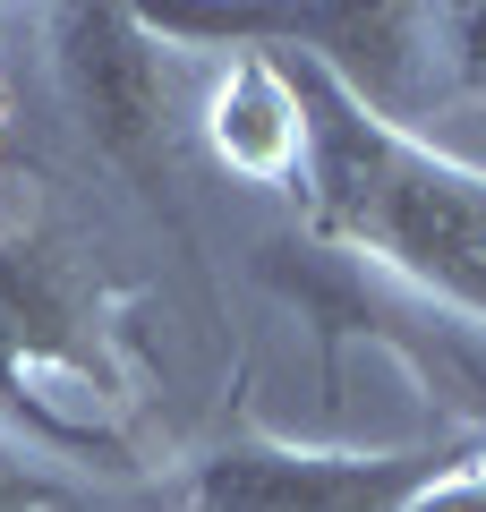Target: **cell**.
<instances>
[{"instance_id": "obj_3", "label": "cell", "mask_w": 486, "mask_h": 512, "mask_svg": "<svg viewBox=\"0 0 486 512\" xmlns=\"http://www.w3.org/2000/svg\"><path fill=\"white\" fill-rule=\"evenodd\" d=\"M461 436L393 444V453H342V444H290L231 419L222 444H205L180 470V512H410Z\"/></svg>"}, {"instance_id": "obj_2", "label": "cell", "mask_w": 486, "mask_h": 512, "mask_svg": "<svg viewBox=\"0 0 486 512\" xmlns=\"http://www.w3.org/2000/svg\"><path fill=\"white\" fill-rule=\"evenodd\" d=\"M0 436L77 470L145 461L137 299L60 222L0 214Z\"/></svg>"}, {"instance_id": "obj_1", "label": "cell", "mask_w": 486, "mask_h": 512, "mask_svg": "<svg viewBox=\"0 0 486 512\" xmlns=\"http://www.w3.org/2000/svg\"><path fill=\"white\" fill-rule=\"evenodd\" d=\"M273 60L290 69V94L307 120V180H299L307 248L350 256L376 282H393L401 299L452 316L486 342V171L376 120L316 60L290 52Z\"/></svg>"}, {"instance_id": "obj_5", "label": "cell", "mask_w": 486, "mask_h": 512, "mask_svg": "<svg viewBox=\"0 0 486 512\" xmlns=\"http://www.w3.org/2000/svg\"><path fill=\"white\" fill-rule=\"evenodd\" d=\"M205 137L214 154L256 188H290L299 197L307 180V120H299V94H290V69L273 52H248L231 43V69L214 77V103H205Z\"/></svg>"}, {"instance_id": "obj_8", "label": "cell", "mask_w": 486, "mask_h": 512, "mask_svg": "<svg viewBox=\"0 0 486 512\" xmlns=\"http://www.w3.org/2000/svg\"><path fill=\"white\" fill-rule=\"evenodd\" d=\"M0 146H9V86H0Z\"/></svg>"}, {"instance_id": "obj_7", "label": "cell", "mask_w": 486, "mask_h": 512, "mask_svg": "<svg viewBox=\"0 0 486 512\" xmlns=\"http://www.w3.org/2000/svg\"><path fill=\"white\" fill-rule=\"evenodd\" d=\"M444 60L469 94H486V9H444Z\"/></svg>"}, {"instance_id": "obj_4", "label": "cell", "mask_w": 486, "mask_h": 512, "mask_svg": "<svg viewBox=\"0 0 486 512\" xmlns=\"http://www.w3.org/2000/svg\"><path fill=\"white\" fill-rule=\"evenodd\" d=\"M52 69L111 171L162 197L171 171V60L137 9H52Z\"/></svg>"}, {"instance_id": "obj_6", "label": "cell", "mask_w": 486, "mask_h": 512, "mask_svg": "<svg viewBox=\"0 0 486 512\" xmlns=\"http://www.w3.org/2000/svg\"><path fill=\"white\" fill-rule=\"evenodd\" d=\"M0 512H86V504L69 495V478L43 453H26V444L0 436Z\"/></svg>"}]
</instances>
